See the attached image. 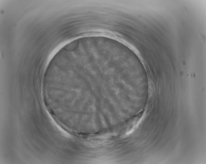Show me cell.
<instances>
[{
	"label": "cell",
	"instance_id": "6da1fadb",
	"mask_svg": "<svg viewBox=\"0 0 206 164\" xmlns=\"http://www.w3.org/2000/svg\"><path fill=\"white\" fill-rule=\"evenodd\" d=\"M79 42L78 40L74 41L71 43L67 44L64 47L65 50L69 51H72L75 50L78 47Z\"/></svg>",
	"mask_w": 206,
	"mask_h": 164
}]
</instances>
